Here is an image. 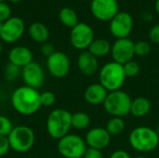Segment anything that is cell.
<instances>
[{"mask_svg": "<svg viewBox=\"0 0 159 158\" xmlns=\"http://www.w3.org/2000/svg\"><path fill=\"white\" fill-rule=\"evenodd\" d=\"M11 104L19 114L32 115L41 107L40 93L37 89L27 86L20 87L11 95Z\"/></svg>", "mask_w": 159, "mask_h": 158, "instance_id": "6da1fadb", "label": "cell"}, {"mask_svg": "<svg viewBox=\"0 0 159 158\" xmlns=\"http://www.w3.org/2000/svg\"><path fill=\"white\" fill-rule=\"evenodd\" d=\"M130 146L141 153L154 151L159 145V137L155 129L149 127H138L134 129L129 137Z\"/></svg>", "mask_w": 159, "mask_h": 158, "instance_id": "7a4b0ae2", "label": "cell"}, {"mask_svg": "<svg viewBox=\"0 0 159 158\" xmlns=\"http://www.w3.org/2000/svg\"><path fill=\"white\" fill-rule=\"evenodd\" d=\"M72 128V114L64 109H55L48 116L47 130L49 136L56 140H61Z\"/></svg>", "mask_w": 159, "mask_h": 158, "instance_id": "3957f363", "label": "cell"}, {"mask_svg": "<svg viewBox=\"0 0 159 158\" xmlns=\"http://www.w3.org/2000/svg\"><path fill=\"white\" fill-rule=\"evenodd\" d=\"M100 84H102L108 92L119 90L127 78L124 73L123 65L116 61L104 64L100 71Z\"/></svg>", "mask_w": 159, "mask_h": 158, "instance_id": "277c9868", "label": "cell"}, {"mask_svg": "<svg viewBox=\"0 0 159 158\" xmlns=\"http://www.w3.org/2000/svg\"><path fill=\"white\" fill-rule=\"evenodd\" d=\"M132 100L129 95L119 89L108 92L103 102V108L106 113L116 117H123L130 114V106Z\"/></svg>", "mask_w": 159, "mask_h": 158, "instance_id": "5b68a950", "label": "cell"}, {"mask_svg": "<svg viewBox=\"0 0 159 158\" xmlns=\"http://www.w3.org/2000/svg\"><path fill=\"white\" fill-rule=\"evenodd\" d=\"M10 149L17 153H25L29 151L34 143V133L27 126H18L13 128L7 136Z\"/></svg>", "mask_w": 159, "mask_h": 158, "instance_id": "8992f818", "label": "cell"}, {"mask_svg": "<svg viewBox=\"0 0 159 158\" xmlns=\"http://www.w3.org/2000/svg\"><path fill=\"white\" fill-rule=\"evenodd\" d=\"M86 150V142L76 134H67L58 142V151L65 158H83Z\"/></svg>", "mask_w": 159, "mask_h": 158, "instance_id": "52a82bcc", "label": "cell"}, {"mask_svg": "<svg viewBox=\"0 0 159 158\" xmlns=\"http://www.w3.org/2000/svg\"><path fill=\"white\" fill-rule=\"evenodd\" d=\"M93 40L94 32L89 24L85 22H78L74 28H72L70 41L75 48L79 50L89 48Z\"/></svg>", "mask_w": 159, "mask_h": 158, "instance_id": "ba28073f", "label": "cell"}, {"mask_svg": "<svg viewBox=\"0 0 159 158\" xmlns=\"http://www.w3.org/2000/svg\"><path fill=\"white\" fill-rule=\"evenodd\" d=\"M110 33L116 39L128 38L133 28V19L126 11H119L110 20Z\"/></svg>", "mask_w": 159, "mask_h": 158, "instance_id": "9c48e42d", "label": "cell"}, {"mask_svg": "<svg viewBox=\"0 0 159 158\" xmlns=\"http://www.w3.org/2000/svg\"><path fill=\"white\" fill-rule=\"evenodd\" d=\"M90 9L93 16L102 21H110L119 12L116 0H92Z\"/></svg>", "mask_w": 159, "mask_h": 158, "instance_id": "30bf717a", "label": "cell"}, {"mask_svg": "<svg viewBox=\"0 0 159 158\" xmlns=\"http://www.w3.org/2000/svg\"><path fill=\"white\" fill-rule=\"evenodd\" d=\"M134 45L135 43L129 38L116 39L111 48V55L114 61L123 65L132 61L135 55Z\"/></svg>", "mask_w": 159, "mask_h": 158, "instance_id": "8fae6325", "label": "cell"}, {"mask_svg": "<svg viewBox=\"0 0 159 158\" xmlns=\"http://www.w3.org/2000/svg\"><path fill=\"white\" fill-rule=\"evenodd\" d=\"M47 67L52 76L56 78H62L68 74L71 63L65 53L61 51H55L48 58Z\"/></svg>", "mask_w": 159, "mask_h": 158, "instance_id": "7c38bea8", "label": "cell"}, {"mask_svg": "<svg viewBox=\"0 0 159 158\" xmlns=\"http://www.w3.org/2000/svg\"><path fill=\"white\" fill-rule=\"evenodd\" d=\"M24 32V22L18 17L9 18L3 23L0 37L7 43H14L19 40Z\"/></svg>", "mask_w": 159, "mask_h": 158, "instance_id": "4fadbf2b", "label": "cell"}, {"mask_svg": "<svg viewBox=\"0 0 159 158\" xmlns=\"http://www.w3.org/2000/svg\"><path fill=\"white\" fill-rule=\"evenodd\" d=\"M21 76L23 82L25 83V86L35 89L39 88L43 85L45 79L43 68L39 63L34 61H32L22 68Z\"/></svg>", "mask_w": 159, "mask_h": 158, "instance_id": "5bb4252c", "label": "cell"}, {"mask_svg": "<svg viewBox=\"0 0 159 158\" xmlns=\"http://www.w3.org/2000/svg\"><path fill=\"white\" fill-rule=\"evenodd\" d=\"M111 135L105 128H93L89 129L86 135V143L89 147L97 150H102L110 144Z\"/></svg>", "mask_w": 159, "mask_h": 158, "instance_id": "9a60e30c", "label": "cell"}, {"mask_svg": "<svg viewBox=\"0 0 159 158\" xmlns=\"http://www.w3.org/2000/svg\"><path fill=\"white\" fill-rule=\"evenodd\" d=\"M77 66L79 71L88 76L93 75L99 69V62L97 58L89 50L80 53L77 59Z\"/></svg>", "mask_w": 159, "mask_h": 158, "instance_id": "2e32d148", "label": "cell"}, {"mask_svg": "<svg viewBox=\"0 0 159 158\" xmlns=\"http://www.w3.org/2000/svg\"><path fill=\"white\" fill-rule=\"evenodd\" d=\"M107 95V89L100 83L89 85L84 92L86 102L91 105H99L101 103L103 104Z\"/></svg>", "mask_w": 159, "mask_h": 158, "instance_id": "e0dca14e", "label": "cell"}, {"mask_svg": "<svg viewBox=\"0 0 159 158\" xmlns=\"http://www.w3.org/2000/svg\"><path fill=\"white\" fill-rule=\"evenodd\" d=\"M8 60L10 63L23 68L33 61V53L26 47H15L9 51Z\"/></svg>", "mask_w": 159, "mask_h": 158, "instance_id": "ac0fdd59", "label": "cell"}, {"mask_svg": "<svg viewBox=\"0 0 159 158\" xmlns=\"http://www.w3.org/2000/svg\"><path fill=\"white\" fill-rule=\"evenodd\" d=\"M151 110V102L145 97H138L131 102L130 114L136 117H143L149 114Z\"/></svg>", "mask_w": 159, "mask_h": 158, "instance_id": "d6986e66", "label": "cell"}, {"mask_svg": "<svg viewBox=\"0 0 159 158\" xmlns=\"http://www.w3.org/2000/svg\"><path fill=\"white\" fill-rule=\"evenodd\" d=\"M111 48L112 46L106 39L99 38L93 40V42L89 47L88 50L96 58H99V57H104L107 54L111 53Z\"/></svg>", "mask_w": 159, "mask_h": 158, "instance_id": "ffe728a7", "label": "cell"}, {"mask_svg": "<svg viewBox=\"0 0 159 158\" xmlns=\"http://www.w3.org/2000/svg\"><path fill=\"white\" fill-rule=\"evenodd\" d=\"M29 34L33 40L39 43H46L49 37V32L46 25L41 22H34L29 27Z\"/></svg>", "mask_w": 159, "mask_h": 158, "instance_id": "44dd1931", "label": "cell"}, {"mask_svg": "<svg viewBox=\"0 0 159 158\" xmlns=\"http://www.w3.org/2000/svg\"><path fill=\"white\" fill-rule=\"evenodd\" d=\"M60 20L67 27L74 28L78 23V17L75 11L70 7H63L59 13Z\"/></svg>", "mask_w": 159, "mask_h": 158, "instance_id": "7402d4cb", "label": "cell"}, {"mask_svg": "<svg viewBox=\"0 0 159 158\" xmlns=\"http://www.w3.org/2000/svg\"><path fill=\"white\" fill-rule=\"evenodd\" d=\"M125 122L122 117L113 116L106 124L105 129L111 136H116L122 133L125 129Z\"/></svg>", "mask_w": 159, "mask_h": 158, "instance_id": "603a6c76", "label": "cell"}, {"mask_svg": "<svg viewBox=\"0 0 159 158\" xmlns=\"http://www.w3.org/2000/svg\"><path fill=\"white\" fill-rule=\"evenodd\" d=\"M90 117L85 112H76L72 115V128L75 129H85L89 126Z\"/></svg>", "mask_w": 159, "mask_h": 158, "instance_id": "cb8c5ba5", "label": "cell"}, {"mask_svg": "<svg viewBox=\"0 0 159 158\" xmlns=\"http://www.w3.org/2000/svg\"><path fill=\"white\" fill-rule=\"evenodd\" d=\"M21 70H22V68H20L13 63L8 62L5 66V69H4V77L6 80H7L9 82L14 81L21 74Z\"/></svg>", "mask_w": 159, "mask_h": 158, "instance_id": "d4e9b609", "label": "cell"}, {"mask_svg": "<svg viewBox=\"0 0 159 158\" xmlns=\"http://www.w3.org/2000/svg\"><path fill=\"white\" fill-rule=\"evenodd\" d=\"M123 69H124V73L126 77H135L136 75H138L139 72H140V65L138 62L134 61H130L125 64H123Z\"/></svg>", "mask_w": 159, "mask_h": 158, "instance_id": "484cf974", "label": "cell"}, {"mask_svg": "<svg viewBox=\"0 0 159 158\" xmlns=\"http://www.w3.org/2000/svg\"><path fill=\"white\" fill-rule=\"evenodd\" d=\"M151 51V46L146 41H138L134 45V52L135 55L139 57H144L147 56Z\"/></svg>", "mask_w": 159, "mask_h": 158, "instance_id": "4316f807", "label": "cell"}, {"mask_svg": "<svg viewBox=\"0 0 159 158\" xmlns=\"http://www.w3.org/2000/svg\"><path fill=\"white\" fill-rule=\"evenodd\" d=\"M13 129V126L9 118L5 115H0V135L7 137Z\"/></svg>", "mask_w": 159, "mask_h": 158, "instance_id": "83f0119b", "label": "cell"}, {"mask_svg": "<svg viewBox=\"0 0 159 158\" xmlns=\"http://www.w3.org/2000/svg\"><path fill=\"white\" fill-rule=\"evenodd\" d=\"M55 101H56V97H55L54 93H52L51 91H45L43 93H40L41 106L49 107L54 104Z\"/></svg>", "mask_w": 159, "mask_h": 158, "instance_id": "f1b7e54d", "label": "cell"}, {"mask_svg": "<svg viewBox=\"0 0 159 158\" xmlns=\"http://www.w3.org/2000/svg\"><path fill=\"white\" fill-rule=\"evenodd\" d=\"M11 9L8 5L4 2H0V21L5 22L10 18Z\"/></svg>", "mask_w": 159, "mask_h": 158, "instance_id": "f546056e", "label": "cell"}, {"mask_svg": "<svg viewBox=\"0 0 159 158\" xmlns=\"http://www.w3.org/2000/svg\"><path fill=\"white\" fill-rule=\"evenodd\" d=\"M10 149L9 142L7 137L0 135V157L4 156Z\"/></svg>", "mask_w": 159, "mask_h": 158, "instance_id": "4dcf8cb0", "label": "cell"}, {"mask_svg": "<svg viewBox=\"0 0 159 158\" xmlns=\"http://www.w3.org/2000/svg\"><path fill=\"white\" fill-rule=\"evenodd\" d=\"M149 39L154 44H159V24L154 25L149 32Z\"/></svg>", "mask_w": 159, "mask_h": 158, "instance_id": "1f68e13d", "label": "cell"}, {"mask_svg": "<svg viewBox=\"0 0 159 158\" xmlns=\"http://www.w3.org/2000/svg\"><path fill=\"white\" fill-rule=\"evenodd\" d=\"M83 158H103V156L100 150L89 147V148H87Z\"/></svg>", "mask_w": 159, "mask_h": 158, "instance_id": "d6a6232c", "label": "cell"}, {"mask_svg": "<svg viewBox=\"0 0 159 158\" xmlns=\"http://www.w3.org/2000/svg\"><path fill=\"white\" fill-rule=\"evenodd\" d=\"M41 53L42 55L46 56V57H49L51 56L54 52H55V49H54V47L52 44L50 43H44L42 46H41Z\"/></svg>", "mask_w": 159, "mask_h": 158, "instance_id": "836d02e7", "label": "cell"}, {"mask_svg": "<svg viewBox=\"0 0 159 158\" xmlns=\"http://www.w3.org/2000/svg\"><path fill=\"white\" fill-rule=\"evenodd\" d=\"M109 158H131L129 154L124 150H116L115 151Z\"/></svg>", "mask_w": 159, "mask_h": 158, "instance_id": "e575fe53", "label": "cell"}, {"mask_svg": "<svg viewBox=\"0 0 159 158\" xmlns=\"http://www.w3.org/2000/svg\"><path fill=\"white\" fill-rule=\"evenodd\" d=\"M155 8H156V11L157 12V14H159V0H157V1H156Z\"/></svg>", "mask_w": 159, "mask_h": 158, "instance_id": "d590c367", "label": "cell"}, {"mask_svg": "<svg viewBox=\"0 0 159 158\" xmlns=\"http://www.w3.org/2000/svg\"><path fill=\"white\" fill-rule=\"evenodd\" d=\"M156 132H157V136L159 137V124L158 126L157 127V129H156Z\"/></svg>", "mask_w": 159, "mask_h": 158, "instance_id": "8d00e7d4", "label": "cell"}, {"mask_svg": "<svg viewBox=\"0 0 159 158\" xmlns=\"http://www.w3.org/2000/svg\"><path fill=\"white\" fill-rule=\"evenodd\" d=\"M2 50H3V46H2V43L0 41V54L2 53Z\"/></svg>", "mask_w": 159, "mask_h": 158, "instance_id": "74e56055", "label": "cell"}, {"mask_svg": "<svg viewBox=\"0 0 159 158\" xmlns=\"http://www.w3.org/2000/svg\"><path fill=\"white\" fill-rule=\"evenodd\" d=\"M10 2H12V3H19L20 0H9Z\"/></svg>", "mask_w": 159, "mask_h": 158, "instance_id": "f35d334b", "label": "cell"}, {"mask_svg": "<svg viewBox=\"0 0 159 158\" xmlns=\"http://www.w3.org/2000/svg\"><path fill=\"white\" fill-rule=\"evenodd\" d=\"M3 23L2 21H0V34H1V31H2V27H3Z\"/></svg>", "mask_w": 159, "mask_h": 158, "instance_id": "ab89813d", "label": "cell"}, {"mask_svg": "<svg viewBox=\"0 0 159 158\" xmlns=\"http://www.w3.org/2000/svg\"><path fill=\"white\" fill-rule=\"evenodd\" d=\"M136 158H146V157H144V156H137Z\"/></svg>", "mask_w": 159, "mask_h": 158, "instance_id": "60d3db41", "label": "cell"}, {"mask_svg": "<svg viewBox=\"0 0 159 158\" xmlns=\"http://www.w3.org/2000/svg\"><path fill=\"white\" fill-rule=\"evenodd\" d=\"M3 1H4V0H0V2H3Z\"/></svg>", "mask_w": 159, "mask_h": 158, "instance_id": "b9f144b4", "label": "cell"}]
</instances>
